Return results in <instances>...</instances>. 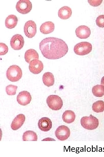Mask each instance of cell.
Here are the masks:
<instances>
[{
    "label": "cell",
    "instance_id": "cell-5",
    "mask_svg": "<svg viewBox=\"0 0 104 157\" xmlns=\"http://www.w3.org/2000/svg\"><path fill=\"white\" fill-rule=\"evenodd\" d=\"M92 49L91 44L87 42H82L77 44L75 46L74 51L76 54L83 56L90 53Z\"/></svg>",
    "mask_w": 104,
    "mask_h": 157
},
{
    "label": "cell",
    "instance_id": "cell-14",
    "mask_svg": "<svg viewBox=\"0 0 104 157\" xmlns=\"http://www.w3.org/2000/svg\"><path fill=\"white\" fill-rule=\"evenodd\" d=\"M25 120L24 115L20 114L17 115L12 121L11 125L13 130H16L23 125Z\"/></svg>",
    "mask_w": 104,
    "mask_h": 157
},
{
    "label": "cell",
    "instance_id": "cell-4",
    "mask_svg": "<svg viewBox=\"0 0 104 157\" xmlns=\"http://www.w3.org/2000/svg\"><path fill=\"white\" fill-rule=\"evenodd\" d=\"M46 101L49 107L53 110H60L63 105L62 100L57 95H51L49 96L47 98Z\"/></svg>",
    "mask_w": 104,
    "mask_h": 157
},
{
    "label": "cell",
    "instance_id": "cell-25",
    "mask_svg": "<svg viewBox=\"0 0 104 157\" xmlns=\"http://www.w3.org/2000/svg\"><path fill=\"white\" fill-rule=\"evenodd\" d=\"M96 25L101 28L104 27V15L99 16L97 17L96 20Z\"/></svg>",
    "mask_w": 104,
    "mask_h": 157
},
{
    "label": "cell",
    "instance_id": "cell-12",
    "mask_svg": "<svg viewBox=\"0 0 104 157\" xmlns=\"http://www.w3.org/2000/svg\"><path fill=\"white\" fill-rule=\"evenodd\" d=\"M76 36L80 39H86L89 37L91 34L90 30L89 27L85 25L78 26L75 31Z\"/></svg>",
    "mask_w": 104,
    "mask_h": 157
},
{
    "label": "cell",
    "instance_id": "cell-28",
    "mask_svg": "<svg viewBox=\"0 0 104 157\" xmlns=\"http://www.w3.org/2000/svg\"><path fill=\"white\" fill-rule=\"evenodd\" d=\"M101 84L103 87L104 88V76L102 77L101 79Z\"/></svg>",
    "mask_w": 104,
    "mask_h": 157
},
{
    "label": "cell",
    "instance_id": "cell-8",
    "mask_svg": "<svg viewBox=\"0 0 104 157\" xmlns=\"http://www.w3.org/2000/svg\"><path fill=\"white\" fill-rule=\"evenodd\" d=\"M24 31L26 36L29 38L35 36L36 33V25L33 20L27 22L24 26Z\"/></svg>",
    "mask_w": 104,
    "mask_h": 157
},
{
    "label": "cell",
    "instance_id": "cell-23",
    "mask_svg": "<svg viewBox=\"0 0 104 157\" xmlns=\"http://www.w3.org/2000/svg\"><path fill=\"white\" fill-rule=\"evenodd\" d=\"M92 110L96 113L102 112L104 111V101L99 100L94 103L92 106Z\"/></svg>",
    "mask_w": 104,
    "mask_h": 157
},
{
    "label": "cell",
    "instance_id": "cell-21",
    "mask_svg": "<svg viewBox=\"0 0 104 157\" xmlns=\"http://www.w3.org/2000/svg\"><path fill=\"white\" fill-rule=\"evenodd\" d=\"M37 136L36 133L32 131H27L24 133L23 135V141H36Z\"/></svg>",
    "mask_w": 104,
    "mask_h": 157
},
{
    "label": "cell",
    "instance_id": "cell-22",
    "mask_svg": "<svg viewBox=\"0 0 104 157\" xmlns=\"http://www.w3.org/2000/svg\"><path fill=\"white\" fill-rule=\"evenodd\" d=\"M92 92L93 95L96 97H102L104 95V87L101 85H96L92 88Z\"/></svg>",
    "mask_w": 104,
    "mask_h": 157
},
{
    "label": "cell",
    "instance_id": "cell-6",
    "mask_svg": "<svg viewBox=\"0 0 104 157\" xmlns=\"http://www.w3.org/2000/svg\"><path fill=\"white\" fill-rule=\"evenodd\" d=\"M32 3L29 0H20L16 5L17 10L22 14L29 13L32 8Z\"/></svg>",
    "mask_w": 104,
    "mask_h": 157
},
{
    "label": "cell",
    "instance_id": "cell-18",
    "mask_svg": "<svg viewBox=\"0 0 104 157\" xmlns=\"http://www.w3.org/2000/svg\"><path fill=\"white\" fill-rule=\"evenodd\" d=\"M18 19L17 17L14 15H8L5 20V25L9 29L14 28L17 24Z\"/></svg>",
    "mask_w": 104,
    "mask_h": 157
},
{
    "label": "cell",
    "instance_id": "cell-20",
    "mask_svg": "<svg viewBox=\"0 0 104 157\" xmlns=\"http://www.w3.org/2000/svg\"><path fill=\"white\" fill-rule=\"evenodd\" d=\"M76 115L73 111L71 110H66L63 113L62 118L65 123L69 124L74 122Z\"/></svg>",
    "mask_w": 104,
    "mask_h": 157
},
{
    "label": "cell",
    "instance_id": "cell-7",
    "mask_svg": "<svg viewBox=\"0 0 104 157\" xmlns=\"http://www.w3.org/2000/svg\"><path fill=\"white\" fill-rule=\"evenodd\" d=\"M56 138L61 141H64L67 139L70 136V131L69 129L65 125L59 126L55 132Z\"/></svg>",
    "mask_w": 104,
    "mask_h": 157
},
{
    "label": "cell",
    "instance_id": "cell-1",
    "mask_svg": "<svg viewBox=\"0 0 104 157\" xmlns=\"http://www.w3.org/2000/svg\"><path fill=\"white\" fill-rule=\"evenodd\" d=\"M43 56L49 59H57L64 56L68 51V46L61 39L53 37L46 38L39 44Z\"/></svg>",
    "mask_w": 104,
    "mask_h": 157
},
{
    "label": "cell",
    "instance_id": "cell-10",
    "mask_svg": "<svg viewBox=\"0 0 104 157\" xmlns=\"http://www.w3.org/2000/svg\"><path fill=\"white\" fill-rule=\"evenodd\" d=\"M31 99L32 97L30 94L26 91L20 92L17 97V102L22 106H26L29 104Z\"/></svg>",
    "mask_w": 104,
    "mask_h": 157
},
{
    "label": "cell",
    "instance_id": "cell-19",
    "mask_svg": "<svg viewBox=\"0 0 104 157\" xmlns=\"http://www.w3.org/2000/svg\"><path fill=\"white\" fill-rule=\"evenodd\" d=\"M42 81L44 84L47 87L53 85L55 82L54 75L50 72H46L42 76Z\"/></svg>",
    "mask_w": 104,
    "mask_h": 157
},
{
    "label": "cell",
    "instance_id": "cell-17",
    "mask_svg": "<svg viewBox=\"0 0 104 157\" xmlns=\"http://www.w3.org/2000/svg\"><path fill=\"white\" fill-rule=\"evenodd\" d=\"M24 57L25 61L29 63L33 60L38 59L39 55L36 50L33 49H30L25 52Z\"/></svg>",
    "mask_w": 104,
    "mask_h": 157
},
{
    "label": "cell",
    "instance_id": "cell-24",
    "mask_svg": "<svg viewBox=\"0 0 104 157\" xmlns=\"http://www.w3.org/2000/svg\"><path fill=\"white\" fill-rule=\"evenodd\" d=\"M18 87L12 85H9L5 88V91L8 95H12L16 94Z\"/></svg>",
    "mask_w": 104,
    "mask_h": 157
},
{
    "label": "cell",
    "instance_id": "cell-3",
    "mask_svg": "<svg viewBox=\"0 0 104 157\" xmlns=\"http://www.w3.org/2000/svg\"><path fill=\"white\" fill-rule=\"evenodd\" d=\"M80 123L83 128L89 130L96 129L99 124L98 119L91 114L88 117H82L80 120Z\"/></svg>",
    "mask_w": 104,
    "mask_h": 157
},
{
    "label": "cell",
    "instance_id": "cell-27",
    "mask_svg": "<svg viewBox=\"0 0 104 157\" xmlns=\"http://www.w3.org/2000/svg\"><path fill=\"white\" fill-rule=\"evenodd\" d=\"M88 1L90 5L93 6H97L101 3L102 0H88Z\"/></svg>",
    "mask_w": 104,
    "mask_h": 157
},
{
    "label": "cell",
    "instance_id": "cell-16",
    "mask_svg": "<svg viewBox=\"0 0 104 157\" xmlns=\"http://www.w3.org/2000/svg\"><path fill=\"white\" fill-rule=\"evenodd\" d=\"M72 14V10L69 7L64 6L60 8L58 12L59 17L62 19H66L71 16Z\"/></svg>",
    "mask_w": 104,
    "mask_h": 157
},
{
    "label": "cell",
    "instance_id": "cell-15",
    "mask_svg": "<svg viewBox=\"0 0 104 157\" xmlns=\"http://www.w3.org/2000/svg\"><path fill=\"white\" fill-rule=\"evenodd\" d=\"M54 28V24L51 22L47 21L42 24L40 27V31L42 33L46 34L53 32Z\"/></svg>",
    "mask_w": 104,
    "mask_h": 157
},
{
    "label": "cell",
    "instance_id": "cell-9",
    "mask_svg": "<svg viewBox=\"0 0 104 157\" xmlns=\"http://www.w3.org/2000/svg\"><path fill=\"white\" fill-rule=\"evenodd\" d=\"M24 41L23 37L20 34H16L12 38L10 45L12 48L15 50H19L23 47Z\"/></svg>",
    "mask_w": 104,
    "mask_h": 157
},
{
    "label": "cell",
    "instance_id": "cell-2",
    "mask_svg": "<svg viewBox=\"0 0 104 157\" xmlns=\"http://www.w3.org/2000/svg\"><path fill=\"white\" fill-rule=\"evenodd\" d=\"M7 78L12 82L18 81L22 77V72L21 68L18 65L10 66L6 72Z\"/></svg>",
    "mask_w": 104,
    "mask_h": 157
},
{
    "label": "cell",
    "instance_id": "cell-26",
    "mask_svg": "<svg viewBox=\"0 0 104 157\" xmlns=\"http://www.w3.org/2000/svg\"><path fill=\"white\" fill-rule=\"evenodd\" d=\"M8 47L5 43H0V55H3L6 54L8 51Z\"/></svg>",
    "mask_w": 104,
    "mask_h": 157
},
{
    "label": "cell",
    "instance_id": "cell-11",
    "mask_svg": "<svg viewBox=\"0 0 104 157\" xmlns=\"http://www.w3.org/2000/svg\"><path fill=\"white\" fill-rule=\"evenodd\" d=\"M43 63L41 61L38 59H34L29 63V68L31 72L34 74H37L43 70Z\"/></svg>",
    "mask_w": 104,
    "mask_h": 157
},
{
    "label": "cell",
    "instance_id": "cell-13",
    "mask_svg": "<svg viewBox=\"0 0 104 157\" xmlns=\"http://www.w3.org/2000/svg\"><path fill=\"white\" fill-rule=\"evenodd\" d=\"M38 126L41 130L47 132L50 130L51 128L52 122L49 118L43 117L39 120Z\"/></svg>",
    "mask_w": 104,
    "mask_h": 157
}]
</instances>
